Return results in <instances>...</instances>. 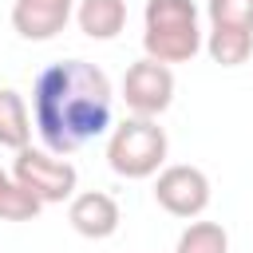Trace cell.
I'll return each instance as SVG.
<instances>
[{
  "instance_id": "1",
  "label": "cell",
  "mask_w": 253,
  "mask_h": 253,
  "mask_svg": "<svg viewBox=\"0 0 253 253\" xmlns=\"http://www.w3.org/2000/svg\"><path fill=\"white\" fill-rule=\"evenodd\" d=\"M115 91L103 67L87 59H63L36 75L32 123L51 154H71L111 130Z\"/></svg>"
},
{
  "instance_id": "2",
  "label": "cell",
  "mask_w": 253,
  "mask_h": 253,
  "mask_svg": "<svg viewBox=\"0 0 253 253\" xmlns=\"http://www.w3.org/2000/svg\"><path fill=\"white\" fill-rule=\"evenodd\" d=\"M206 47L194 0H146L142 8V51L158 63H190Z\"/></svg>"
},
{
  "instance_id": "3",
  "label": "cell",
  "mask_w": 253,
  "mask_h": 253,
  "mask_svg": "<svg viewBox=\"0 0 253 253\" xmlns=\"http://www.w3.org/2000/svg\"><path fill=\"white\" fill-rule=\"evenodd\" d=\"M166 130L154 123V119H142V115H130L123 119L119 126H111V138H107V166L119 174V178H130V182H142V178H154L166 162Z\"/></svg>"
},
{
  "instance_id": "4",
  "label": "cell",
  "mask_w": 253,
  "mask_h": 253,
  "mask_svg": "<svg viewBox=\"0 0 253 253\" xmlns=\"http://www.w3.org/2000/svg\"><path fill=\"white\" fill-rule=\"evenodd\" d=\"M12 178H16L24 190H32L43 206L71 202V198H75V186H79V170H75L63 154L36 150V146L16 150V158H12Z\"/></svg>"
},
{
  "instance_id": "5",
  "label": "cell",
  "mask_w": 253,
  "mask_h": 253,
  "mask_svg": "<svg viewBox=\"0 0 253 253\" xmlns=\"http://www.w3.org/2000/svg\"><path fill=\"white\" fill-rule=\"evenodd\" d=\"M154 202L170 217H182V221L202 217L206 206H210V178H206V170L186 166V162L158 170V178H154Z\"/></svg>"
},
{
  "instance_id": "6",
  "label": "cell",
  "mask_w": 253,
  "mask_h": 253,
  "mask_svg": "<svg viewBox=\"0 0 253 253\" xmlns=\"http://www.w3.org/2000/svg\"><path fill=\"white\" fill-rule=\"evenodd\" d=\"M123 103L142 119H158L174 103V71H170V63H158L150 55L130 63L126 75H123Z\"/></svg>"
},
{
  "instance_id": "7",
  "label": "cell",
  "mask_w": 253,
  "mask_h": 253,
  "mask_svg": "<svg viewBox=\"0 0 253 253\" xmlns=\"http://www.w3.org/2000/svg\"><path fill=\"white\" fill-rule=\"evenodd\" d=\"M71 16H75V0H16L12 4V28L32 43L55 40Z\"/></svg>"
},
{
  "instance_id": "8",
  "label": "cell",
  "mask_w": 253,
  "mask_h": 253,
  "mask_svg": "<svg viewBox=\"0 0 253 253\" xmlns=\"http://www.w3.org/2000/svg\"><path fill=\"white\" fill-rule=\"evenodd\" d=\"M67 221L79 237H91V241H103L119 229L123 213H119V202L103 190H83L67 202Z\"/></svg>"
},
{
  "instance_id": "9",
  "label": "cell",
  "mask_w": 253,
  "mask_h": 253,
  "mask_svg": "<svg viewBox=\"0 0 253 253\" xmlns=\"http://www.w3.org/2000/svg\"><path fill=\"white\" fill-rule=\"evenodd\" d=\"M75 24L87 40H115L126 28V0H79Z\"/></svg>"
},
{
  "instance_id": "10",
  "label": "cell",
  "mask_w": 253,
  "mask_h": 253,
  "mask_svg": "<svg viewBox=\"0 0 253 253\" xmlns=\"http://www.w3.org/2000/svg\"><path fill=\"white\" fill-rule=\"evenodd\" d=\"M28 138H32V111H28L24 95L12 87H0V146L24 150Z\"/></svg>"
},
{
  "instance_id": "11",
  "label": "cell",
  "mask_w": 253,
  "mask_h": 253,
  "mask_svg": "<svg viewBox=\"0 0 253 253\" xmlns=\"http://www.w3.org/2000/svg\"><path fill=\"white\" fill-rule=\"evenodd\" d=\"M206 51H210V59H213V63H221V67H241V63L253 55V32H245V28H217V24H210Z\"/></svg>"
},
{
  "instance_id": "12",
  "label": "cell",
  "mask_w": 253,
  "mask_h": 253,
  "mask_svg": "<svg viewBox=\"0 0 253 253\" xmlns=\"http://www.w3.org/2000/svg\"><path fill=\"white\" fill-rule=\"evenodd\" d=\"M40 210L43 202L32 190H24L8 170H0V221H32Z\"/></svg>"
},
{
  "instance_id": "13",
  "label": "cell",
  "mask_w": 253,
  "mask_h": 253,
  "mask_svg": "<svg viewBox=\"0 0 253 253\" xmlns=\"http://www.w3.org/2000/svg\"><path fill=\"white\" fill-rule=\"evenodd\" d=\"M174 253H229V233L217 221H190L178 233Z\"/></svg>"
},
{
  "instance_id": "14",
  "label": "cell",
  "mask_w": 253,
  "mask_h": 253,
  "mask_svg": "<svg viewBox=\"0 0 253 253\" xmlns=\"http://www.w3.org/2000/svg\"><path fill=\"white\" fill-rule=\"evenodd\" d=\"M206 16L217 28H245V32H253V0H206Z\"/></svg>"
}]
</instances>
